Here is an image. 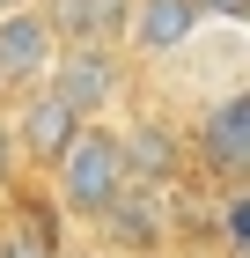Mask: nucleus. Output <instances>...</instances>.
<instances>
[{
    "label": "nucleus",
    "mask_w": 250,
    "mask_h": 258,
    "mask_svg": "<svg viewBox=\"0 0 250 258\" xmlns=\"http://www.w3.org/2000/svg\"><path fill=\"white\" fill-rule=\"evenodd\" d=\"M125 192V162H118V125H81L52 162V207L66 221H96Z\"/></svg>",
    "instance_id": "obj_1"
},
{
    "label": "nucleus",
    "mask_w": 250,
    "mask_h": 258,
    "mask_svg": "<svg viewBox=\"0 0 250 258\" xmlns=\"http://www.w3.org/2000/svg\"><path fill=\"white\" fill-rule=\"evenodd\" d=\"M44 89L81 125H103L125 96V44H59V59L44 67Z\"/></svg>",
    "instance_id": "obj_2"
},
{
    "label": "nucleus",
    "mask_w": 250,
    "mask_h": 258,
    "mask_svg": "<svg viewBox=\"0 0 250 258\" xmlns=\"http://www.w3.org/2000/svg\"><path fill=\"white\" fill-rule=\"evenodd\" d=\"M184 140H192V155L206 162L221 184H235L250 170V89H221V96L199 111V125Z\"/></svg>",
    "instance_id": "obj_3"
},
{
    "label": "nucleus",
    "mask_w": 250,
    "mask_h": 258,
    "mask_svg": "<svg viewBox=\"0 0 250 258\" xmlns=\"http://www.w3.org/2000/svg\"><path fill=\"white\" fill-rule=\"evenodd\" d=\"M118 258H162L170 243V192H147V184H125V192L89 221Z\"/></svg>",
    "instance_id": "obj_4"
},
{
    "label": "nucleus",
    "mask_w": 250,
    "mask_h": 258,
    "mask_svg": "<svg viewBox=\"0 0 250 258\" xmlns=\"http://www.w3.org/2000/svg\"><path fill=\"white\" fill-rule=\"evenodd\" d=\"M118 162H125V184L170 192V184L184 177V162H192L184 125H170V118H133V125H118Z\"/></svg>",
    "instance_id": "obj_5"
},
{
    "label": "nucleus",
    "mask_w": 250,
    "mask_h": 258,
    "mask_svg": "<svg viewBox=\"0 0 250 258\" xmlns=\"http://www.w3.org/2000/svg\"><path fill=\"white\" fill-rule=\"evenodd\" d=\"M74 133H81V118L52 96V89H44V81L15 89V118H8V140H15V155H22V162H44V170H52V162H59V148H66Z\"/></svg>",
    "instance_id": "obj_6"
},
{
    "label": "nucleus",
    "mask_w": 250,
    "mask_h": 258,
    "mask_svg": "<svg viewBox=\"0 0 250 258\" xmlns=\"http://www.w3.org/2000/svg\"><path fill=\"white\" fill-rule=\"evenodd\" d=\"M59 59V37L52 22L22 0V8H8L0 15V89H30V81H44V67Z\"/></svg>",
    "instance_id": "obj_7"
},
{
    "label": "nucleus",
    "mask_w": 250,
    "mask_h": 258,
    "mask_svg": "<svg viewBox=\"0 0 250 258\" xmlns=\"http://www.w3.org/2000/svg\"><path fill=\"white\" fill-rule=\"evenodd\" d=\"M199 30H206V8L199 0H133V15H125V44H133L140 59H170Z\"/></svg>",
    "instance_id": "obj_8"
},
{
    "label": "nucleus",
    "mask_w": 250,
    "mask_h": 258,
    "mask_svg": "<svg viewBox=\"0 0 250 258\" xmlns=\"http://www.w3.org/2000/svg\"><path fill=\"white\" fill-rule=\"evenodd\" d=\"M52 22L59 44H125V15L133 0H30Z\"/></svg>",
    "instance_id": "obj_9"
},
{
    "label": "nucleus",
    "mask_w": 250,
    "mask_h": 258,
    "mask_svg": "<svg viewBox=\"0 0 250 258\" xmlns=\"http://www.w3.org/2000/svg\"><path fill=\"white\" fill-rule=\"evenodd\" d=\"M52 229H44L37 214H8L0 221V258H52Z\"/></svg>",
    "instance_id": "obj_10"
},
{
    "label": "nucleus",
    "mask_w": 250,
    "mask_h": 258,
    "mask_svg": "<svg viewBox=\"0 0 250 258\" xmlns=\"http://www.w3.org/2000/svg\"><path fill=\"white\" fill-rule=\"evenodd\" d=\"M221 243H228V258H250V192L243 184L221 192Z\"/></svg>",
    "instance_id": "obj_11"
},
{
    "label": "nucleus",
    "mask_w": 250,
    "mask_h": 258,
    "mask_svg": "<svg viewBox=\"0 0 250 258\" xmlns=\"http://www.w3.org/2000/svg\"><path fill=\"white\" fill-rule=\"evenodd\" d=\"M15 170H22V155H15V140H8V118H0V192L15 184Z\"/></svg>",
    "instance_id": "obj_12"
},
{
    "label": "nucleus",
    "mask_w": 250,
    "mask_h": 258,
    "mask_svg": "<svg viewBox=\"0 0 250 258\" xmlns=\"http://www.w3.org/2000/svg\"><path fill=\"white\" fill-rule=\"evenodd\" d=\"M52 258H103V251H52Z\"/></svg>",
    "instance_id": "obj_13"
},
{
    "label": "nucleus",
    "mask_w": 250,
    "mask_h": 258,
    "mask_svg": "<svg viewBox=\"0 0 250 258\" xmlns=\"http://www.w3.org/2000/svg\"><path fill=\"white\" fill-rule=\"evenodd\" d=\"M8 8H22V0H0V15H8Z\"/></svg>",
    "instance_id": "obj_14"
}]
</instances>
